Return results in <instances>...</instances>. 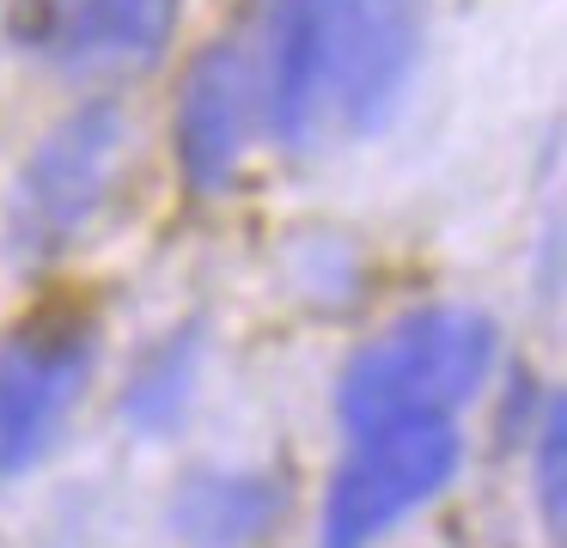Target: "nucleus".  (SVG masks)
Listing matches in <instances>:
<instances>
[{"label": "nucleus", "mask_w": 567, "mask_h": 548, "mask_svg": "<svg viewBox=\"0 0 567 548\" xmlns=\"http://www.w3.org/2000/svg\"><path fill=\"white\" fill-rule=\"evenodd\" d=\"M257 116V68L238 43H208L189 61L172 110V153L177 177L196 195H214L238 177V158Z\"/></svg>", "instance_id": "0eeeda50"}, {"label": "nucleus", "mask_w": 567, "mask_h": 548, "mask_svg": "<svg viewBox=\"0 0 567 548\" xmlns=\"http://www.w3.org/2000/svg\"><path fill=\"white\" fill-rule=\"evenodd\" d=\"M537 463H543V518H549V530H561V402H549V414H543Z\"/></svg>", "instance_id": "9d476101"}, {"label": "nucleus", "mask_w": 567, "mask_h": 548, "mask_svg": "<svg viewBox=\"0 0 567 548\" xmlns=\"http://www.w3.org/2000/svg\"><path fill=\"white\" fill-rule=\"evenodd\" d=\"M189 360H196L189 341H165V353H153L147 372L128 384V421H141V426L172 421L184 409V390H189Z\"/></svg>", "instance_id": "1a4fd4ad"}, {"label": "nucleus", "mask_w": 567, "mask_h": 548, "mask_svg": "<svg viewBox=\"0 0 567 548\" xmlns=\"http://www.w3.org/2000/svg\"><path fill=\"white\" fill-rule=\"evenodd\" d=\"M287 487L262 469H202L177 487L172 530L189 548H257L281 524Z\"/></svg>", "instance_id": "6e6552de"}, {"label": "nucleus", "mask_w": 567, "mask_h": 548, "mask_svg": "<svg viewBox=\"0 0 567 548\" xmlns=\"http://www.w3.org/2000/svg\"><path fill=\"white\" fill-rule=\"evenodd\" d=\"M128 116L111 97L68 110L50 134L25 153L7 195V250L19 262H50L74 250L92 231V219L111 207L116 177L128 165Z\"/></svg>", "instance_id": "7ed1b4c3"}, {"label": "nucleus", "mask_w": 567, "mask_h": 548, "mask_svg": "<svg viewBox=\"0 0 567 548\" xmlns=\"http://www.w3.org/2000/svg\"><path fill=\"white\" fill-rule=\"evenodd\" d=\"M354 438L360 445L342 457L330 494H323V548H372L409 511L440 499L464 457L452 421L372 426Z\"/></svg>", "instance_id": "20e7f679"}, {"label": "nucleus", "mask_w": 567, "mask_h": 548, "mask_svg": "<svg viewBox=\"0 0 567 548\" xmlns=\"http://www.w3.org/2000/svg\"><path fill=\"white\" fill-rule=\"evenodd\" d=\"M92 360H99V335L80 317L25 323L0 348V482L43 463L80 390L92 384Z\"/></svg>", "instance_id": "39448f33"}, {"label": "nucleus", "mask_w": 567, "mask_h": 548, "mask_svg": "<svg viewBox=\"0 0 567 548\" xmlns=\"http://www.w3.org/2000/svg\"><path fill=\"white\" fill-rule=\"evenodd\" d=\"M184 0H31L25 49L55 73H135L172 43Z\"/></svg>", "instance_id": "423d86ee"}, {"label": "nucleus", "mask_w": 567, "mask_h": 548, "mask_svg": "<svg viewBox=\"0 0 567 548\" xmlns=\"http://www.w3.org/2000/svg\"><path fill=\"white\" fill-rule=\"evenodd\" d=\"M494 365V323L470 304H427V311L396 317L384 335L348 360L336 384L348 433L403 421H452L457 402L482 390Z\"/></svg>", "instance_id": "f03ea898"}, {"label": "nucleus", "mask_w": 567, "mask_h": 548, "mask_svg": "<svg viewBox=\"0 0 567 548\" xmlns=\"http://www.w3.org/2000/svg\"><path fill=\"white\" fill-rule=\"evenodd\" d=\"M421 61V0H275L262 24L257 110L287 146L367 134Z\"/></svg>", "instance_id": "f257e3e1"}]
</instances>
